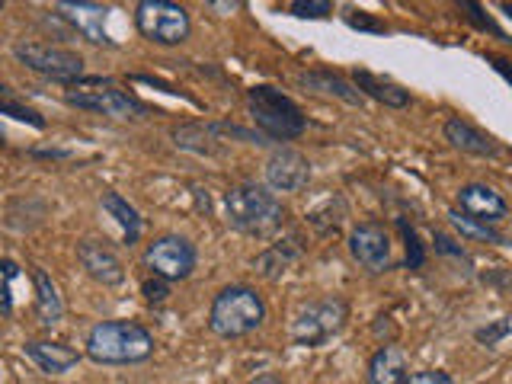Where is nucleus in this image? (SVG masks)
Instances as JSON below:
<instances>
[{
  "label": "nucleus",
  "instance_id": "obj_13",
  "mask_svg": "<svg viewBox=\"0 0 512 384\" xmlns=\"http://www.w3.org/2000/svg\"><path fill=\"white\" fill-rule=\"evenodd\" d=\"M458 212L484 224H500L509 215L503 192H496L487 183H468L458 192Z\"/></svg>",
  "mask_w": 512,
  "mask_h": 384
},
{
  "label": "nucleus",
  "instance_id": "obj_34",
  "mask_svg": "<svg viewBox=\"0 0 512 384\" xmlns=\"http://www.w3.org/2000/svg\"><path fill=\"white\" fill-rule=\"evenodd\" d=\"M346 23H349V26H356V29H375V32H384V26H381V23L368 20V16H362V13L356 16V13H352V10L346 13Z\"/></svg>",
  "mask_w": 512,
  "mask_h": 384
},
{
  "label": "nucleus",
  "instance_id": "obj_20",
  "mask_svg": "<svg viewBox=\"0 0 512 384\" xmlns=\"http://www.w3.org/2000/svg\"><path fill=\"white\" fill-rule=\"evenodd\" d=\"M301 256V244H298V237H285V240H279V244H272V247H266L260 256L253 260V269L260 272L263 279H282L285 272H288V266H292L295 260Z\"/></svg>",
  "mask_w": 512,
  "mask_h": 384
},
{
  "label": "nucleus",
  "instance_id": "obj_29",
  "mask_svg": "<svg viewBox=\"0 0 512 384\" xmlns=\"http://www.w3.org/2000/svg\"><path fill=\"white\" fill-rule=\"evenodd\" d=\"M458 4L471 10L468 16H471V20H474V23H477L480 29H487V32H493V36H496V39H503V42H509V39H506V32H503L500 26H496V23L490 20V16H484V10H480V4H477V0H458Z\"/></svg>",
  "mask_w": 512,
  "mask_h": 384
},
{
  "label": "nucleus",
  "instance_id": "obj_1",
  "mask_svg": "<svg viewBox=\"0 0 512 384\" xmlns=\"http://www.w3.org/2000/svg\"><path fill=\"white\" fill-rule=\"evenodd\" d=\"M87 359L93 365H141L154 356V333L138 320H100L87 333Z\"/></svg>",
  "mask_w": 512,
  "mask_h": 384
},
{
  "label": "nucleus",
  "instance_id": "obj_35",
  "mask_svg": "<svg viewBox=\"0 0 512 384\" xmlns=\"http://www.w3.org/2000/svg\"><path fill=\"white\" fill-rule=\"evenodd\" d=\"M250 384H285V381H282V375H276V372H263V375H256Z\"/></svg>",
  "mask_w": 512,
  "mask_h": 384
},
{
  "label": "nucleus",
  "instance_id": "obj_3",
  "mask_svg": "<svg viewBox=\"0 0 512 384\" xmlns=\"http://www.w3.org/2000/svg\"><path fill=\"white\" fill-rule=\"evenodd\" d=\"M266 324V301L250 285H228L208 308V330L221 340H240Z\"/></svg>",
  "mask_w": 512,
  "mask_h": 384
},
{
  "label": "nucleus",
  "instance_id": "obj_5",
  "mask_svg": "<svg viewBox=\"0 0 512 384\" xmlns=\"http://www.w3.org/2000/svg\"><path fill=\"white\" fill-rule=\"evenodd\" d=\"M349 320V304L336 295L314 298L301 304L298 314L292 317V343L304 349H320L327 346L333 336H340Z\"/></svg>",
  "mask_w": 512,
  "mask_h": 384
},
{
  "label": "nucleus",
  "instance_id": "obj_25",
  "mask_svg": "<svg viewBox=\"0 0 512 384\" xmlns=\"http://www.w3.org/2000/svg\"><path fill=\"white\" fill-rule=\"evenodd\" d=\"M0 116H10V119H16V122H26V125H32V128H45V119L39 116L36 109H29L26 103H20V100H13V93L0 84Z\"/></svg>",
  "mask_w": 512,
  "mask_h": 384
},
{
  "label": "nucleus",
  "instance_id": "obj_26",
  "mask_svg": "<svg viewBox=\"0 0 512 384\" xmlns=\"http://www.w3.org/2000/svg\"><path fill=\"white\" fill-rule=\"evenodd\" d=\"M20 279V263L0 260V317L13 314V282Z\"/></svg>",
  "mask_w": 512,
  "mask_h": 384
},
{
  "label": "nucleus",
  "instance_id": "obj_19",
  "mask_svg": "<svg viewBox=\"0 0 512 384\" xmlns=\"http://www.w3.org/2000/svg\"><path fill=\"white\" fill-rule=\"evenodd\" d=\"M352 87H356L362 96H372V100L381 103V106H391V109L410 106V90L394 84L391 77H381V74H372V71H356V74H352Z\"/></svg>",
  "mask_w": 512,
  "mask_h": 384
},
{
  "label": "nucleus",
  "instance_id": "obj_33",
  "mask_svg": "<svg viewBox=\"0 0 512 384\" xmlns=\"http://www.w3.org/2000/svg\"><path fill=\"white\" fill-rule=\"evenodd\" d=\"M205 7H212L218 16H231L244 7V0H205Z\"/></svg>",
  "mask_w": 512,
  "mask_h": 384
},
{
  "label": "nucleus",
  "instance_id": "obj_32",
  "mask_svg": "<svg viewBox=\"0 0 512 384\" xmlns=\"http://www.w3.org/2000/svg\"><path fill=\"white\" fill-rule=\"evenodd\" d=\"M141 292H144V298H148L151 304H160V301H167V295H170V282H164V279H148L141 285Z\"/></svg>",
  "mask_w": 512,
  "mask_h": 384
},
{
  "label": "nucleus",
  "instance_id": "obj_37",
  "mask_svg": "<svg viewBox=\"0 0 512 384\" xmlns=\"http://www.w3.org/2000/svg\"><path fill=\"white\" fill-rule=\"evenodd\" d=\"M0 10H4V0H0Z\"/></svg>",
  "mask_w": 512,
  "mask_h": 384
},
{
  "label": "nucleus",
  "instance_id": "obj_36",
  "mask_svg": "<svg viewBox=\"0 0 512 384\" xmlns=\"http://www.w3.org/2000/svg\"><path fill=\"white\" fill-rule=\"evenodd\" d=\"M4 144H7V132H4V128H0V148H4Z\"/></svg>",
  "mask_w": 512,
  "mask_h": 384
},
{
  "label": "nucleus",
  "instance_id": "obj_17",
  "mask_svg": "<svg viewBox=\"0 0 512 384\" xmlns=\"http://www.w3.org/2000/svg\"><path fill=\"white\" fill-rule=\"evenodd\" d=\"M442 132H445V141L464 154H474V157H496L500 154V144H496L493 135L480 132V128H474L464 119H448Z\"/></svg>",
  "mask_w": 512,
  "mask_h": 384
},
{
  "label": "nucleus",
  "instance_id": "obj_27",
  "mask_svg": "<svg viewBox=\"0 0 512 384\" xmlns=\"http://www.w3.org/2000/svg\"><path fill=\"white\" fill-rule=\"evenodd\" d=\"M288 10H292V16H298V20H327L333 13V0H295Z\"/></svg>",
  "mask_w": 512,
  "mask_h": 384
},
{
  "label": "nucleus",
  "instance_id": "obj_7",
  "mask_svg": "<svg viewBox=\"0 0 512 384\" xmlns=\"http://www.w3.org/2000/svg\"><path fill=\"white\" fill-rule=\"evenodd\" d=\"M135 29L154 45H183L192 32L189 10L176 0H138L135 7Z\"/></svg>",
  "mask_w": 512,
  "mask_h": 384
},
{
  "label": "nucleus",
  "instance_id": "obj_23",
  "mask_svg": "<svg viewBox=\"0 0 512 384\" xmlns=\"http://www.w3.org/2000/svg\"><path fill=\"white\" fill-rule=\"evenodd\" d=\"M173 141L196 154H218V125H180L173 128Z\"/></svg>",
  "mask_w": 512,
  "mask_h": 384
},
{
  "label": "nucleus",
  "instance_id": "obj_30",
  "mask_svg": "<svg viewBox=\"0 0 512 384\" xmlns=\"http://www.w3.org/2000/svg\"><path fill=\"white\" fill-rule=\"evenodd\" d=\"M400 231H404V237H407V266H410V269H420L423 260H426V253H423V247H420V240H416L413 228H407V221H400Z\"/></svg>",
  "mask_w": 512,
  "mask_h": 384
},
{
  "label": "nucleus",
  "instance_id": "obj_16",
  "mask_svg": "<svg viewBox=\"0 0 512 384\" xmlns=\"http://www.w3.org/2000/svg\"><path fill=\"white\" fill-rule=\"evenodd\" d=\"M295 80H298V87H304V90L320 93V96H333V100H343L349 106H362V100H365V96L356 87H352V80L333 74V71H324V68L301 71Z\"/></svg>",
  "mask_w": 512,
  "mask_h": 384
},
{
  "label": "nucleus",
  "instance_id": "obj_18",
  "mask_svg": "<svg viewBox=\"0 0 512 384\" xmlns=\"http://www.w3.org/2000/svg\"><path fill=\"white\" fill-rule=\"evenodd\" d=\"M410 375V359L407 352L394 346V343H384L372 359H368V384H404V378Z\"/></svg>",
  "mask_w": 512,
  "mask_h": 384
},
{
  "label": "nucleus",
  "instance_id": "obj_8",
  "mask_svg": "<svg viewBox=\"0 0 512 384\" xmlns=\"http://www.w3.org/2000/svg\"><path fill=\"white\" fill-rule=\"evenodd\" d=\"M13 55L29 71H36L39 77L48 80H58V84H77L84 77V58L71 52V48L45 45V42H20L13 45Z\"/></svg>",
  "mask_w": 512,
  "mask_h": 384
},
{
  "label": "nucleus",
  "instance_id": "obj_12",
  "mask_svg": "<svg viewBox=\"0 0 512 384\" xmlns=\"http://www.w3.org/2000/svg\"><path fill=\"white\" fill-rule=\"evenodd\" d=\"M311 183V160L295 148H279L266 160V186L272 192H301Z\"/></svg>",
  "mask_w": 512,
  "mask_h": 384
},
{
  "label": "nucleus",
  "instance_id": "obj_21",
  "mask_svg": "<svg viewBox=\"0 0 512 384\" xmlns=\"http://www.w3.org/2000/svg\"><path fill=\"white\" fill-rule=\"evenodd\" d=\"M32 282H36V317H39V324L42 327L61 324L64 301L58 295V285L52 282V276H48L42 266H36V269H32Z\"/></svg>",
  "mask_w": 512,
  "mask_h": 384
},
{
  "label": "nucleus",
  "instance_id": "obj_2",
  "mask_svg": "<svg viewBox=\"0 0 512 384\" xmlns=\"http://www.w3.org/2000/svg\"><path fill=\"white\" fill-rule=\"evenodd\" d=\"M224 218L234 231L247 237H269L282 228L285 208L269 186L237 183L224 192Z\"/></svg>",
  "mask_w": 512,
  "mask_h": 384
},
{
  "label": "nucleus",
  "instance_id": "obj_4",
  "mask_svg": "<svg viewBox=\"0 0 512 384\" xmlns=\"http://www.w3.org/2000/svg\"><path fill=\"white\" fill-rule=\"evenodd\" d=\"M247 106H250L253 125L260 128V135H266V138L295 141L304 135V128H308V119H304L301 106L276 87H266V84L253 87L247 93Z\"/></svg>",
  "mask_w": 512,
  "mask_h": 384
},
{
  "label": "nucleus",
  "instance_id": "obj_31",
  "mask_svg": "<svg viewBox=\"0 0 512 384\" xmlns=\"http://www.w3.org/2000/svg\"><path fill=\"white\" fill-rule=\"evenodd\" d=\"M404 384H458L448 372H442V368H426V372H413L404 378Z\"/></svg>",
  "mask_w": 512,
  "mask_h": 384
},
{
  "label": "nucleus",
  "instance_id": "obj_9",
  "mask_svg": "<svg viewBox=\"0 0 512 384\" xmlns=\"http://www.w3.org/2000/svg\"><path fill=\"white\" fill-rule=\"evenodd\" d=\"M199 263L196 244L180 234H164L148 244L144 250V266H148L157 279L164 282H183L192 276V269Z\"/></svg>",
  "mask_w": 512,
  "mask_h": 384
},
{
  "label": "nucleus",
  "instance_id": "obj_14",
  "mask_svg": "<svg viewBox=\"0 0 512 384\" xmlns=\"http://www.w3.org/2000/svg\"><path fill=\"white\" fill-rule=\"evenodd\" d=\"M77 260H80V266H84V272L93 282H100L106 288L125 282L122 260L116 256V250H109L106 244H100V240H80V244H77Z\"/></svg>",
  "mask_w": 512,
  "mask_h": 384
},
{
  "label": "nucleus",
  "instance_id": "obj_28",
  "mask_svg": "<svg viewBox=\"0 0 512 384\" xmlns=\"http://www.w3.org/2000/svg\"><path fill=\"white\" fill-rule=\"evenodd\" d=\"M506 336H509V317H500L496 324L474 330V340H477V343H484V346H500V343L506 340Z\"/></svg>",
  "mask_w": 512,
  "mask_h": 384
},
{
  "label": "nucleus",
  "instance_id": "obj_11",
  "mask_svg": "<svg viewBox=\"0 0 512 384\" xmlns=\"http://www.w3.org/2000/svg\"><path fill=\"white\" fill-rule=\"evenodd\" d=\"M349 253L365 272H388L394 266V256H391V234L384 228L381 221H359L356 228L349 231Z\"/></svg>",
  "mask_w": 512,
  "mask_h": 384
},
{
  "label": "nucleus",
  "instance_id": "obj_24",
  "mask_svg": "<svg viewBox=\"0 0 512 384\" xmlns=\"http://www.w3.org/2000/svg\"><path fill=\"white\" fill-rule=\"evenodd\" d=\"M448 218H452V224L461 231V237H471V240H487V244H500V247H506V237L493 228V224H484V221H474V218H468V215H461L458 208H452L448 212Z\"/></svg>",
  "mask_w": 512,
  "mask_h": 384
},
{
  "label": "nucleus",
  "instance_id": "obj_10",
  "mask_svg": "<svg viewBox=\"0 0 512 384\" xmlns=\"http://www.w3.org/2000/svg\"><path fill=\"white\" fill-rule=\"evenodd\" d=\"M55 13L61 23H68L71 32L90 45L116 48V39L109 32V7L96 4V0H58Z\"/></svg>",
  "mask_w": 512,
  "mask_h": 384
},
{
  "label": "nucleus",
  "instance_id": "obj_22",
  "mask_svg": "<svg viewBox=\"0 0 512 384\" xmlns=\"http://www.w3.org/2000/svg\"><path fill=\"white\" fill-rule=\"evenodd\" d=\"M103 208L106 212L116 218V224L122 228V234H125V244L132 247V244H138V237H141V231H144V221H141V215H138V208L128 202L125 196H119V192H103Z\"/></svg>",
  "mask_w": 512,
  "mask_h": 384
},
{
  "label": "nucleus",
  "instance_id": "obj_6",
  "mask_svg": "<svg viewBox=\"0 0 512 384\" xmlns=\"http://www.w3.org/2000/svg\"><path fill=\"white\" fill-rule=\"evenodd\" d=\"M64 100H68V106L90 109V112H100V116L122 119V122H138L151 112L138 100V96L112 87L109 80H84L80 77V87H71L68 93H64Z\"/></svg>",
  "mask_w": 512,
  "mask_h": 384
},
{
  "label": "nucleus",
  "instance_id": "obj_15",
  "mask_svg": "<svg viewBox=\"0 0 512 384\" xmlns=\"http://www.w3.org/2000/svg\"><path fill=\"white\" fill-rule=\"evenodd\" d=\"M23 356L36 365L42 375H68L71 368L80 365V352L55 340H26Z\"/></svg>",
  "mask_w": 512,
  "mask_h": 384
}]
</instances>
